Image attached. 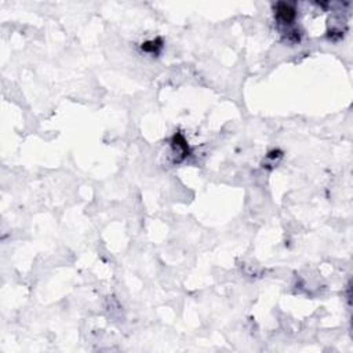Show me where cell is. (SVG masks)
<instances>
[{
    "label": "cell",
    "mask_w": 353,
    "mask_h": 353,
    "mask_svg": "<svg viewBox=\"0 0 353 353\" xmlns=\"http://www.w3.org/2000/svg\"><path fill=\"white\" fill-rule=\"evenodd\" d=\"M295 15H297V13H295V10L292 9L290 4L279 3L276 6V17L283 24H291L295 19Z\"/></svg>",
    "instance_id": "obj_1"
},
{
    "label": "cell",
    "mask_w": 353,
    "mask_h": 353,
    "mask_svg": "<svg viewBox=\"0 0 353 353\" xmlns=\"http://www.w3.org/2000/svg\"><path fill=\"white\" fill-rule=\"evenodd\" d=\"M172 146H174L175 152L180 156V160H182L184 157H186L188 153H189V146L186 144L185 138L180 133H177L175 136L172 137Z\"/></svg>",
    "instance_id": "obj_2"
},
{
    "label": "cell",
    "mask_w": 353,
    "mask_h": 353,
    "mask_svg": "<svg viewBox=\"0 0 353 353\" xmlns=\"http://www.w3.org/2000/svg\"><path fill=\"white\" fill-rule=\"evenodd\" d=\"M159 48H162V40H152V42H146L142 45V50H145L148 53L156 54L159 51Z\"/></svg>",
    "instance_id": "obj_3"
}]
</instances>
